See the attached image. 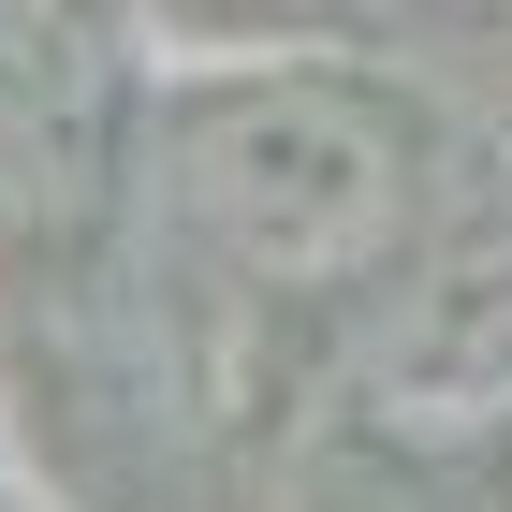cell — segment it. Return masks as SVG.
<instances>
[{
	"label": "cell",
	"mask_w": 512,
	"mask_h": 512,
	"mask_svg": "<svg viewBox=\"0 0 512 512\" xmlns=\"http://www.w3.org/2000/svg\"><path fill=\"white\" fill-rule=\"evenodd\" d=\"M161 205L249 293H352L410 235V132L337 74H220L161 118Z\"/></svg>",
	"instance_id": "1"
},
{
	"label": "cell",
	"mask_w": 512,
	"mask_h": 512,
	"mask_svg": "<svg viewBox=\"0 0 512 512\" xmlns=\"http://www.w3.org/2000/svg\"><path fill=\"white\" fill-rule=\"evenodd\" d=\"M352 410L381 439H410V454L512 439V235L439 249V264H410L381 293V322L352 352Z\"/></svg>",
	"instance_id": "2"
},
{
	"label": "cell",
	"mask_w": 512,
	"mask_h": 512,
	"mask_svg": "<svg viewBox=\"0 0 512 512\" xmlns=\"http://www.w3.org/2000/svg\"><path fill=\"white\" fill-rule=\"evenodd\" d=\"M118 161V59L74 0H0V205L74 220Z\"/></svg>",
	"instance_id": "3"
}]
</instances>
